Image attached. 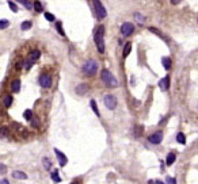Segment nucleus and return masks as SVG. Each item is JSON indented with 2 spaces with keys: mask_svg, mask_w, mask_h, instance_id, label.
Returning <instances> with one entry per match:
<instances>
[{
  "mask_svg": "<svg viewBox=\"0 0 198 184\" xmlns=\"http://www.w3.org/2000/svg\"><path fill=\"white\" fill-rule=\"evenodd\" d=\"M34 10H35L37 12H41V11L44 10V8H42V4H41L38 0H35V2H34Z\"/></svg>",
  "mask_w": 198,
  "mask_h": 184,
  "instance_id": "obj_30",
  "label": "nucleus"
},
{
  "mask_svg": "<svg viewBox=\"0 0 198 184\" xmlns=\"http://www.w3.org/2000/svg\"><path fill=\"white\" fill-rule=\"evenodd\" d=\"M23 117H24V119H26V121L30 122V121L33 119V117H34V115H33V111H31V110H26V111L23 112Z\"/></svg>",
  "mask_w": 198,
  "mask_h": 184,
  "instance_id": "obj_23",
  "label": "nucleus"
},
{
  "mask_svg": "<svg viewBox=\"0 0 198 184\" xmlns=\"http://www.w3.org/2000/svg\"><path fill=\"white\" fill-rule=\"evenodd\" d=\"M39 57H41V52H39V50H37V49H35V50H33V52L30 53V56H29V61H27V67H26V68L30 69V68H31V64L35 62V61L38 60Z\"/></svg>",
  "mask_w": 198,
  "mask_h": 184,
  "instance_id": "obj_9",
  "label": "nucleus"
},
{
  "mask_svg": "<svg viewBox=\"0 0 198 184\" xmlns=\"http://www.w3.org/2000/svg\"><path fill=\"white\" fill-rule=\"evenodd\" d=\"M11 91L14 92V93H18L19 91H20V80H14L11 83Z\"/></svg>",
  "mask_w": 198,
  "mask_h": 184,
  "instance_id": "obj_14",
  "label": "nucleus"
},
{
  "mask_svg": "<svg viewBox=\"0 0 198 184\" xmlns=\"http://www.w3.org/2000/svg\"><path fill=\"white\" fill-rule=\"evenodd\" d=\"M10 26V22H8L7 19H2L0 20V30H4V28H7Z\"/></svg>",
  "mask_w": 198,
  "mask_h": 184,
  "instance_id": "obj_25",
  "label": "nucleus"
},
{
  "mask_svg": "<svg viewBox=\"0 0 198 184\" xmlns=\"http://www.w3.org/2000/svg\"><path fill=\"white\" fill-rule=\"evenodd\" d=\"M3 104H4V107H6V108L11 107V104H12V96H11V95H7L6 97H4Z\"/></svg>",
  "mask_w": 198,
  "mask_h": 184,
  "instance_id": "obj_18",
  "label": "nucleus"
},
{
  "mask_svg": "<svg viewBox=\"0 0 198 184\" xmlns=\"http://www.w3.org/2000/svg\"><path fill=\"white\" fill-rule=\"evenodd\" d=\"M103 103L109 110H114L117 107V99H115L114 95H106L103 97Z\"/></svg>",
  "mask_w": 198,
  "mask_h": 184,
  "instance_id": "obj_6",
  "label": "nucleus"
},
{
  "mask_svg": "<svg viewBox=\"0 0 198 184\" xmlns=\"http://www.w3.org/2000/svg\"><path fill=\"white\" fill-rule=\"evenodd\" d=\"M105 26H99L95 30V34H94V41H95L96 49L99 53L105 52Z\"/></svg>",
  "mask_w": 198,
  "mask_h": 184,
  "instance_id": "obj_1",
  "label": "nucleus"
},
{
  "mask_svg": "<svg viewBox=\"0 0 198 184\" xmlns=\"http://www.w3.org/2000/svg\"><path fill=\"white\" fill-rule=\"evenodd\" d=\"M83 73L87 76H94L98 72V62L95 60H87L83 65Z\"/></svg>",
  "mask_w": 198,
  "mask_h": 184,
  "instance_id": "obj_3",
  "label": "nucleus"
},
{
  "mask_svg": "<svg viewBox=\"0 0 198 184\" xmlns=\"http://www.w3.org/2000/svg\"><path fill=\"white\" fill-rule=\"evenodd\" d=\"M101 79L109 88H117L118 87V80L113 76V73H111L109 69H102Z\"/></svg>",
  "mask_w": 198,
  "mask_h": 184,
  "instance_id": "obj_2",
  "label": "nucleus"
},
{
  "mask_svg": "<svg viewBox=\"0 0 198 184\" xmlns=\"http://www.w3.org/2000/svg\"><path fill=\"white\" fill-rule=\"evenodd\" d=\"M56 28H57V31H59V34L60 35H65V32H64V28H63V26H61V22H57L56 23Z\"/></svg>",
  "mask_w": 198,
  "mask_h": 184,
  "instance_id": "obj_28",
  "label": "nucleus"
},
{
  "mask_svg": "<svg viewBox=\"0 0 198 184\" xmlns=\"http://www.w3.org/2000/svg\"><path fill=\"white\" fill-rule=\"evenodd\" d=\"M162 62H163V67L166 68L167 71L171 68V64H172V61H171V58H170V57H163Z\"/></svg>",
  "mask_w": 198,
  "mask_h": 184,
  "instance_id": "obj_17",
  "label": "nucleus"
},
{
  "mask_svg": "<svg viewBox=\"0 0 198 184\" xmlns=\"http://www.w3.org/2000/svg\"><path fill=\"white\" fill-rule=\"evenodd\" d=\"M175 158H176V154H175L174 152L168 153V154H167V158H166V164H167V167H170V165L174 164V162H175Z\"/></svg>",
  "mask_w": 198,
  "mask_h": 184,
  "instance_id": "obj_15",
  "label": "nucleus"
},
{
  "mask_svg": "<svg viewBox=\"0 0 198 184\" xmlns=\"http://www.w3.org/2000/svg\"><path fill=\"white\" fill-rule=\"evenodd\" d=\"M8 7L11 8V11H12V12H18V7H16V4H15V3L8 2Z\"/></svg>",
  "mask_w": 198,
  "mask_h": 184,
  "instance_id": "obj_32",
  "label": "nucleus"
},
{
  "mask_svg": "<svg viewBox=\"0 0 198 184\" xmlns=\"http://www.w3.org/2000/svg\"><path fill=\"white\" fill-rule=\"evenodd\" d=\"M44 167H45V168H46V169H50V167H52V162H50V160H49V158L48 157H44Z\"/></svg>",
  "mask_w": 198,
  "mask_h": 184,
  "instance_id": "obj_31",
  "label": "nucleus"
},
{
  "mask_svg": "<svg viewBox=\"0 0 198 184\" xmlns=\"http://www.w3.org/2000/svg\"><path fill=\"white\" fill-rule=\"evenodd\" d=\"M10 134V129L8 127H2L0 129V137H8Z\"/></svg>",
  "mask_w": 198,
  "mask_h": 184,
  "instance_id": "obj_27",
  "label": "nucleus"
},
{
  "mask_svg": "<svg viewBox=\"0 0 198 184\" xmlns=\"http://www.w3.org/2000/svg\"><path fill=\"white\" fill-rule=\"evenodd\" d=\"M176 141H178L179 144H182V145L186 144V137H185V134L183 133H178V134H176Z\"/></svg>",
  "mask_w": 198,
  "mask_h": 184,
  "instance_id": "obj_20",
  "label": "nucleus"
},
{
  "mask_svg": "<svg viewBox=\"0 0 198 184\" xmlns=\"http://www.w3.org/2000/svg\"><path fill=\"white\" fill-rule=\"evenodd\" d=\"M30 125L33 126V127H39V119H38V118H37V117H33V119L30 121Z\"/></svg>",
  "mask_w": 198,
  "mask_h": 184,
  "instance_id": "obj_24",
  "label": "nucleus"
},
{
  "mask_svg": "<svg viewBox=\"0 0 198 184\" xmlns=\"http://www.w3.org/2000/svg\"><path fill=\"white\" fill-rule=\"evenodd\" d=\"M179 3H180V0H171V4H174V6H176Z\"/></svg>",
  "mask_w": 198,
  "mask_h": 184,
  "instance_id": "obj_35",
  "label": "nucleus"
},
{
  "mask_svg": "<svg viewBox=\"0 0 198 184\" xmlns=\"http://www.w3.org/2000/svg\"><path fill=\"white\" fill-rule=\"evenodd\" d=\"M133 31H134V26L132 23L129 22H126V23H123L122 26H121V32H122V35L123 37H129L133 34Z\"/></svg>",
  "mask_w": 198,
  "mask_h": 184,
  "instance_id": "obj_8",
  "label": "nucleus"
},
{
  "mask_svg": "<svg viewBox=\"0 0 198 184\" xmlns=\"http://www.w3.org/2000/svg\"><path fill=\"white\" fill-rule=\"evenodd\" d=\"M39 85L42 88H50L52 87V83H53V79L50 75H48V73H42V75L39 76Z\"/></svg>",
  "mask_w": 198,
  "mask_h": 184,
  "instance_id": "obj_5",
  "label": "nucleus"
},
{
  "mask_svg": "<svg viewBox=\"0 0 198 184\" xmlns=\"http://www.w3.org/2000/svg\"><path fill=\"white\" fill-rule=\"evenodd\" d=\"M71 184H80V183H79V182H77V180H75V182H72Z\"/></svg>",
  "mask_w": 198,
  "mask_h": 184,
  "instance_id": "obj_40",
  "label": "nucleus"
},
{
  "mask_svg": "<svg viewBox=\"0 0 198 184\" xmlns=\"http://www.w3.org/2000/svg\"><path fill=\"white\" fill-rule=\"evenodd\" d=\"M148 141L151 142V144H154V145H159L160 142L163 141V133L160 132H156V133H154V134H151L149 137H148Z\"/></svg>",
  "mask_w": 198,
  "mask_h": 184,
  "instance_id": "obj_7",
  "label": "nucleus"
},
{
  "mask_svg": "<svg viewBox=\"0 0 198 184\" xmlns=\"http://www.w3.org/2000/svg\"><path fill=\"white\" fill-rule=\"evenodd\" d=\"M90 104H91V108H92V111L95 112V115H96V117H101V112H99V110H98V106H96V102L92 99L91 102H90Z\"/></svg>",
  "mask_w": 198,
  "mask_h": 184,
  "instance_id": "obj_19",
  "label": "nucleus"
},
{
  "mask_svg": "<svg viewBox=\"0 0 198 184\" xmlns=\"http://www.w3.org/2000/svg\"><path fill=\"white\" fill-rule=\"evenodd\" d=\"M50 177H52V180L55 183H60L61 182V177L59 176V172H57V171H53V172L50 173Z\"/></svg>",
  "mask_w": 198,
  "mask_h": 184,
  "instance_id": "obj_21",
  "label": "nucleus"
},
{
  "mask_svg": "<svg viewBox=\"0 0 198 184\" xmlns=\"http://www.w3.org/2000/svg\"><path fill=\"white\" fill-rule=\"evenodd\" d=\"M16 2H18V3H20V4H22V6H24V7L27 8V10H30V8L33 7V6H31V3L29 2V0H16Z\"/></svg>",
  "mask_w": 198,
  "mask_h": 184,
  "instance_id": "obj_26",
  "label": "nucleus"
},
{
  "mask_svg": "<svg viewBox=\"0 0 198 184\" xmlns=\"http://www.w3.org/2000/svg\"><path fill=\"white\" fill-rule=\"evenodd\" d=\"M45 19L49 20V22H53L56 18H55V15H53V14H49V12H46V14H45Z\"/></svg>",
  "mask_w": 198,
  "mask_h": 184,
  "instance_id": "obj_33",
  "label": "nucleus"
},
{
  "mask_svg": "<svg viewBox=\"0 0 198 184\" xmlns=\"http://www.w3.org/2000/svg\"><path fill=\"white\" fill-rule=\"evenodd\" d=\"M168 182H170V184H175V179H172V177H168Z\"/></svg>",
  "mask_w": 198,
  "mask_h": 184,
  "instance_id": "obj_38",
  "label": "nucleus"
},
{
  "mask_svg": "<svg viewBox=\"0 0 198 184\" xmlns=\"http://www.w3.org/2000/svg\"><path fill=\"white\" fill-rule=\"evenodd\" d=\"M94 8H95L96 16L99 19H105L106 18L107 11H106V8L103 7V4L101 3V0H94Z\"/></svg>",
  "mask_w": 198,
  "mask_h": 184,
  "instance_id": "obj_4",
  "label": "nucleus"
},
{
  "mask_svg": "<svg viewBox=\"0 0 198 184\" xmlns=\"http://www.w3.org/2000/svg\"><path fill=\"white\" fill-rule=\"evenodd\" d=\"M55 153H56V156H57V158H59V162H60V165L61 167H65L67 165V162H68V158H67V156L63 153V152H60L59 149H55Z\"/></svg>",
  "mask_w": 198,
  "mask_h": 184,
  "instance_id": "obj_10",
  "label": "nucleus"
},
{
  "mask_svg": "<svg viewBox=\"0 0 198 184\" xmlns=\"http://www.w3.org/2000/svg\"><path fill=\"white\" fill-rule=\"evenodd\" d=\"M143 134V126H136L134 127V137H140Z\"/></svg>",
  "mask_w": 198,
  "mask_h": 184,
  "instance_id": "obj_29",
  "label": "nucleus"
},
{
  "mask_svg": "<svg viewBox=\"0 0 198 184\" xmlns=\"http://www.w3.org/2000/svg\"><path fill=\"white\" fill-rule=\"evenodd\" d=\"M31 26H33V23L30 22V20H24V22L22 23V26H20V28H22L23 31H26V30H29V28H31Z\"/></svg>",
  "mask_w": 198,
  "mask_h": 184,
  "instance_id": "obj_22",
  "label": "nucleus"
},
{
  "mask_svg": "<svg viewBox=\"0 0 198 184\" xmlns=\"http://www.w3.org/2000/svg\"><path fill=\"white\" fill-rule=\"evenodd\" d=\"M12 177L16 179V180H26L27 175L24 172H22V171H14V172H12Z\"/></svg>",
  "mask_w": 198,
  "mask_h": 184,
  "instance_id": "obj_13",
  "label": "nucleus"
},
{
  "mask_svg": "<svg viewBox=\"0 0 198 184\" xmlns=\"http://www.w3.org/2000/svg\"><path fill=\"white\" fill-rule=\"evenodd\" d=\"M155 184H164V183H163L162 180H156V182H155Z\"/></svg>",
  "mask_w": 198,
  "mask_h": 184,
  "instance_id": "obj_39",
  "label": "nucleus"
},
{
  "mask_svg": "<svg viewBox=\"0 0 198 184\" xmlns=\"http://www.w3.org/2000/svg\"><path fill=\"white\" fill-rule=\"evenodd\" d=\"M0 184H10V183H8L7 179H3V180H0Z\"/></svg>",
  "mask_w": 198,
  "mask_h": 184,
  "instance_id": "obj_37",
  "label": "nucleus"
},
{
  "mask_svg": "<svg viewBox=\"0 0 198 184\" xmlns=\"http://www.w3.org/2000/svg\"><path fill=\"white\" fill-rule=\"evenodd\" d=\"M0 172H2V173L6 172V167H4V165H0Z\"/></svg>",
  "mask_w": 198,
  "mask_h": 184,
  "instance_id": "obj_36",
  "label": "nucleus"
},
{
  "mask_svg": "<svg viewBox=\"0 0 198 184\" xmlns=\"http://www.w3.org/2000/svg\"><path fill=\"white\" fill-rule=\"evenodd\" d=\"M88 89H90V87L87 84H79L76 87V93H77V95H80V96H83V95H86V93L88 92Z\"/></svg>",
  "mask_w": 198,
  "mask_h": 184,
  "instance_id": "obj_11",
  "label": "nucleus"
},
{
  "mask_svg": "<svg viewBox=\"0 0 198 184\" xmlns=\"http://www.w3.org/2000/svg\"><path fill=\"white\" fill-rule=\"evenodd\" d=\"M130 52H132V42H128L125 45V47H123V52H122V56L123 57H128L130 54Z\"/></svg>",
  "mask_w": 198,
  "mask_h": 184,
  "instance_id": "obj_16",
  "label": "nucleus"
},
{
  "mask_svg": "<svg viewBox=\"0 0 198 184\" xmlns=\"http://www.w3.org/2000/svg\"><path fill=\"white\" fill-rule=\"evenodd\" d=\"M134 18H136V19H137V20H138V22H140V23H143V22H144V20H145V18H144V16H141V15H140V14H138V12H136V14H134Z\"/></svg>",
  "mask_w": 198,
  "mask_h": 184,
  "instance_id": "obj_34",
  "label": "nucleus"
},
{
  "mask_svg": "<svg viewBox=\"0 0 198 184\" xmlns=\"http://www.w3.org/2000/svg\"><path fill=\"white\" fill-rule=\"evenodd\" d=\"M159 87L162 91H166V89H168V87H170V77H164V79H162L159 81Z\"/></svg>",
  "mask_w": 198,
  "mask_h": 184,
  "instance_id": "obj_12",
  "label": "nucleus"
}]
</instances>
